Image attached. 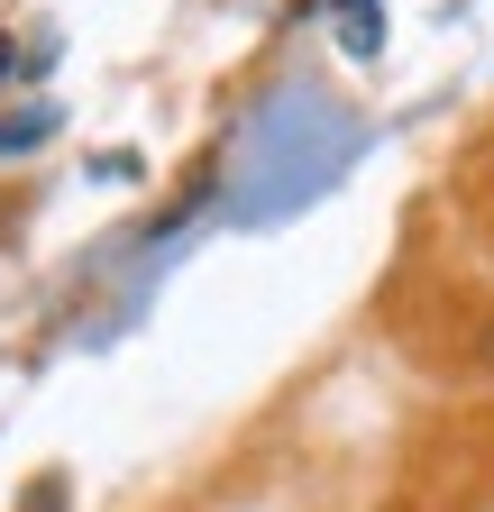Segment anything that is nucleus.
I'll return each instance as SVG.
<instances>
[{
  "label": "nucleus",
  "mask_w": 494,
  "mask_h": 512,
  "mask_svg": "<svg viewBox=\"0 0 494 512\" xmlns=\"http://www.w3.org/2000/svg\"><path fill=\"white\" fill-rule=\"evenodd\" d=\"M19 512H65V476H37V485H28V503H19Z\"/></svg>",
  "instance_id": "obj_1"
},
{
  "label": "nucleus",
  "mask_w": 494,
  "mask_h": 512,
  "mask_svg": "<svg viewBox=\"0 0 494 512\" xmlns=\"http://www.w3.org/2000/svg\"><path fill=\"white\" fill-rule=\"evenodd\" d=\"M0 74H10V28H0Z\"/></svg>",
  "instance_id": "obj_2"
}]
</instances>
